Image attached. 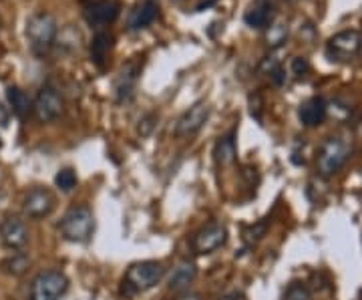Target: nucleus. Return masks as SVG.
<instances>
[{
    "mask_svg": "<svg viewBox=\"0 0 362 300\" xmlns=\"http://www.w3.org/2000/svg\"><path fill=\"white\" fill-rule=\"evenodd\" d=\"M0 26H2V21H0Z\"/></svg>",
    "mask_w": 362,
    "mask_h": 300,
    "instance_id": "nucleus-33",
    "label": "nucleus"
},
{
    "mask_svg": "<svg viewBox=\"0 0 362 300\" xmlns=\"http://www.w3.org/2000/svg\"><path fill=\"white\" fill-rule=\"evenodd\" d=\"M156 123H157V115L156 113H147V115H143L139 119V125H137V131H139V135L141 137H149L153 129H156Z\"/></svg>",
    "mask_w": 362,
    "mask_h": 300,
    "instance_id": "nucleus-25",
    "label": "nucleus"
},
{
    "mask_svg": "<svg viewBox=\"0 0 362 300\" xmlns=\"http://www.w3.org/2000/svg\"><path fill=\"white\" fill-rule=\"evenodd\" d=\"M266 230H268V222L264 220V222H259L256 224V226H252V228H247L246 240L247 242H258L259 238L266 234Z\"/></svg>",
    "mask_w": 362,
    "mask_h": 300,
    "instance_id": "nucleus-26",
    "label": "nucleus"
},
{
    "mask_svg": "<svg viewBox=\"0 0 362 300\" xmlns=\"http://www.w3.org/2000/svg\"><path fill=\"white\" fill-rule=\"evenodd\" d=\"M0 242L11 250L25 248L28 242V228L18 216H6L0 224Z\"/></svg>",
    "mask_w": 362,
    "mask_h": 300,
    "instance_id": "nucleus-12",
    "label": "nucleus"
},
{
    "mask_svg": "<svg viewBox=\"0 0 362 300\" xmlns=\"http://www.w3.org/2000/svg\"><path fill=\"white\" fill-rule=\"evenodd\" d=\"M350 157V144L344 137H328L316 157V170L322 178H332L344 168Z\"/></svg>",
    "mask_w": 362,
    "mask_h": 300,
    "instance_id": "nucleus-4",
    "label": "nucleus"
},
{
    "mask_svg": "<svg viewBox=\"0 0 362 300\" xmlns=\"http://www.w3.org/2000/svg\"><path fill=\"white\" fill-rule=\"evenodd\" d=\"M69 290V278L61 270H45L30 284V300H61Z\"/></svg>",
    "mask_w": 362,
    "mask_h": 300,
    "instance_id": "nucleus-5",
    "label": "nucleus"
},
{
    "mask_svg": "<svg viewBox=\"0 0 362 300\" xmlns=\"http://www.w3.org/2000/svg\"><path fill=\"white\" fill-rule=\"evenodd\" d=\"M175 300H202V294L192 292V290H185V292H180V296Z\"/></svg>",
    "mask_w": 362,
    "mask_h": 300,
    "instance_id": "nucleus-29",
    "label": "nucleus"
},
{
    "mask_svg": "<svg viewBox=\"0 0 362 300\" xmlns=\"http://www.w3.org/2000/svg\"><path fill=\"white\" fill-rule=\"evenodd\" d=\"M165 275V268L161 262L156 260H143L131 264L129 270L123 276V287L121 292L127 294V296H135V294H141L147 292L151 288H156L161 278Z\"/></svg>",
    "mask_w": 362,
    "mask_h": 300,
    "instance_id": "nucleus-1",
    "label": "nucleus"
},
{
    "mask_svg": "<svg viewBox=\"0 0 362 300\" xmlns=\"http://www.w3.org/2000/svg\"><path fill=\"white\" fill-rule=\"evenodd\" d=\"M121 14L119 0H93L85 6V18L93 26H107L115 23Z\"/></svg>",
    "mask_w": 362,
    "mask_h": 300,
    "instance_id": "nucleus-11",
    "label": "nucleus"
},
{
    "mask_svg": "<svg viewBox=\"0 0 362 300\" xmlns=\"http://www.w3.org/2000/svg\"><path fill=\"white\" fill-rule=\"evenodd\" d=\"M216 2H218V0H204V2H199V4H197V13H202L204 8H209V6L216 4Z\"/></svg>",
    "mask_w": 362,
    "mask_h": 300,
    "instance_id": "nucleus-30",
    "label": "nucleus"
},
{
    "mask_svg": "<svg viewBox=\"0 0 362 300\" xmlns=\"http://www.w3.org/2000/svg\"><path fill=\"white\" fill-rule=\"evenodd\" d=\"M33 113L40 123H51L54 119L61 117L63 113V99L57 89L52 87H42L37 93V99L33 103Z\"/></svg>",
    "mask_w": 362,
    "mask_h": 300,
    "instance_id": "nucleus-8",
    "label": "nucleus"
},
{
    "mask_svg": "<svg viewBox=\"0 0 362 300\" xmlns=\"http://www.w3.org/2000/svg\"><path fill=\"white\" fill-rule=\"evenodd\" d=\"M6 101L18 119H26L33 111V101L28 99V95L21 87H8L6 89Z\"/></svg>",
    "mask_w": 362,
    "mask_h": 300,
    "instance_id": "nucleus-20",
    "label": "nucleus"
},
{
    "mask_svg": "<svg viewBox=\"0 0 362 300\" xmlns=\"http://www.w3.org/2000/svg\"><path fill=\"white\" fill-rule=\"evenodd\" d=\"M226 242H228V228L220 222H211L192 238V248L195 254H211L220 250Z\"/></svg>",
    "mask_w": 362,
    "mask_h": 300,
    "instance_id": "nucleus-7",
    "label": "nucleus"
},
{
    "mask_svg": "<svg viewBox=\"0 0 362 300\" xmlns=\"http://www.w3.org/2000/svg\"><path fill=\"white\" fill-rule=\"evenodd\" d=\"M362 49V37L358 30H342L330 37L326 45V54L330 61H349L356 57Z\"/></svg>",
    "mask_w": 362,
    "mask_h": 300,
    "instance_id": "nucleus-6",
    "label": "nucleus"
},
{
    "mask_svg": "<svg viewBox=\"0 0 362 300\" xmlns=\"http://www.w3.org/2000/svg\"><path fill=\"white\" fill-rule=\"evenodd\" d=\"M270 79L276 83V85H284V81H286V75H284V69H282V65L278 67L274 73L270 75Z\"/></svg>",
    "mask_w": 362,
    "mask_h": 300,
    "instance_id": "nucleus-28",
    "label": "nucleus"
},
{
    "mask_svg": "<svg viewBox=\"0 0 362 300\" xmlns=\"http://www.w3.org/2000/svg\"><path fill=\"white\" fill-rule=\"evenodd\" d=\"M26 40H28V47L33 49L35 54H47L51 51L57 35H59V26L54 16L49 13H37L33 14L28 21H26Z\"/></svg>",
    "mask_w": 362,
    "mask_h": 300,
    "instance_id": "nucleus-2",
    "label": "nucleus"
},
{
    "mask_svg": "<svg viewBox=\"0 0 362 300\" xmlns=\"http://www.w3.org/2000/svg\"><path fill=\"white\" fill-rule=\"evenodd\" d=\"M284 300H312V294L304 284H290L286 290Z\"/></svg>",
    "mask_w": 362,
    "mask_h": 300,
    "instance_id": "nucleus-24",
    "label": "nucleus"
},
{
    "mask_svg": "<svg viewBox=\"0 0 362 300\" xmlns=\"http://www.w3.org/2000/svg\"><path fill=\"white\" fill-rule=\"evenodd\" d=\"M111 49H113V37L109 33H97L90 40V61L97 67H105Z\"/></svg>",
    "mask_w": 362,
    "mask_h": 300,
    "instance_id": "nucleus-19",
    "label": "nucleus"
},
{
    "mask_svg": "<svg viewBox=\"0 0 362 300\" xmlns=\"http://www.w3.org/2000/svg\"><path fill=\"white\" fill-rule=\"evenodd\" d=\"M139 73H141V65L137 61H131V63H127V65L119 71L115 81V97L119 103L129 101L131 97H133Z\"/></svg>",
    "mask_w": 362,
    "mask_h": 300,
    "instance_id": "nucleus-13",
    "label": "nucleus"
},
{
    "mask_svg": "<svg viewBox=\"0 0 362 300\" xmlns=\"http://www.w3.org/2000/svg\"><path fill=\"white\" fill-rule=\"evenodd\" d=\"M77 173L71 170V168H63V170L57 171V175H54V185L61 190V192H73L75 188H77Z\"/></svg>",
    "mask_w": 362,
    "mask_h": 300,
    "instance_id": "nucleus-23",
    "label": "nucleus"
},
{
    "mask_svg": "<svg viewBox=\"0 0 362 300\" xmlns=\"http://www.w3.org/2000/svg\"><path fill=\"white\" fill-rule=\"evenodd\" d=\"M59 228L66 242L87 244L95 232V216L87 206H75L63 216Z\"/></svg>",
    "mask_w": 362,
    "mask_h": 300,
    "instance_id": "nucleus-3",
    "label": "nucleus"
},
{
    "mask_svg": "<svg viewBox=\"0 0 362 300\" xmlns=\"http://www.w3.org/2000/svg\"><path fill=\"white\" fill-rule=\"evenodd\" d=\"M272 21H274V8L268 0H254L244 13V23L250 28L266 30L272 25Z\"/></svg>",
    "mask_w": 362,
    "mask_h": 300,
    "instance_id": "nucleus-15",
    "label": "nucleus"
},
{
    "mask_svg": "<svg viewBox=\"0 0 362 300\" xmlns=\"http://www.w3.org/2000/svg\"><path fill=\"white\" fill-rule=\"evenodd\" d=\"M159 16V4L156 0H143L139 2L129 14V21H127V28L129 30H141L147 28L149 25L156 23V18Z\"/></svg>",
    "mask_w": 362,
    "mask_h": 300,
    "instance_id": "nucleus-16",
    "label": "nucleus"
},
{
    "mask_svg": "<svg viewBox=\"0 0 362 300\" xmlns=\"http://www.w3.org/2000/svg\"><path fill=\"white\" fill-rule=\"evenodd\" d=\"M28 266H30V258H28L26 254H23V252H16L11 258L4 260L6 272L13 276H23L26 270H28Z\"/></svg>",
    "mask_w": 362,
    "mask_h": 300,
    "instance_id": "nucleus-22",
    "label": "nucleus"
},
{
    "mask_svg": "<svg viewBox=\"0 0 362 300\" xmlns=\"http://www.w3.org/2000/svg\"><path fill=\"white\" fill-rule=\"evenodd\" d=\"M286 37H288V26L284 23H272L266 28V45L270 49H278L280 45H284Z\"/></svg>",
    "mask_w": 362,
    "mask_h": 300,
    "instance_id": "nucleus-21",
    "label": "nucleus"
},
{
    "mask_svg": "<svg viewBox=\"0 0 362 300\" xmlns=\"http://www.w3.org/2000/svg\"><path fill=\"white\" fill-rule=\"evenodd\" d=\"M197 278V266L192 262H181L180 266L171 272L168 280V288L171 292H185Z\"/></svg>",
    "mask_w": 362,
    "mask_h": 300,
    "instance_id": "nucleus-17",
    "label": "nucleus"
},
{
    "mask_svg": "<svg viewBox=\"0 0 362 300\" xmlns=\"http://www.w3.org/2000/svg\"><path fill=\"white\" fill-rule=\"evenodd\" d=\"M235 156H238V149H235V139H233V133L230 135H223L216 142V147H214V159L220 168H228L235 161Z\"/></svg>",
    "mask_w": 362,
    "mask_h": 300,
    "instance_id": "nucleus-18",
    "label": "nucleus"
},
{
    "mask_svg": "<svg viewBox=\"0 0 362 300\" xmlns=\"http://www.w3.org/2000/svg\"><path fill=\"white\" fill-rule=\"evenodd\" d=\"M0 149H2V137H0Z\"/></svg>",
    "mask_w": 362,
    "mask_h": 300,
    "instance_id": "nucleus-32",
    "label": "nucleus"
},
{
    "mask_svg": "<svg viewBox=\"0 0 362 300\" xmlns=\"http://www.w3.org/2000/svg\"><path fill=\"white\" fill-rule=\"evenodd\" d=\"M207 119H209V105L206 101H197L180 117L177 125H175V135L177 137H192L206 125Z\"/></svg>",
    "mask_w": 362,
    "mask_h": 300,
    "instance_id": "nucleus-10",
    "label": "nucleus"
},
{
    "mask_svg": "<svg viewBox=\"0 0 362 300\" xmlns=\"http://www.w3.org/2000/svg\"><path fill=\"white\" fill-rule=\"evenodd\" d=\"M308 71H310V63H308L306 57H296V59H292V73H294L296 77H304Z\"/></svg>",
    "mask_w": 362,
    "mask_h": 300,
    "instance_id": "nucleus-27",
    "label": "nucleus"
},
{
    "mask_svg": "<svg viewBox=\"0 0 362 300\" xmlns=\"http://www.w3.org/2000/svg\"><path fill=\"white\" fill-rule=\"evenodd\" d=\"M54 196H52L49 190L45 188H33L23 200V209L28 218L33 220H40V218H47L51 216L52 209H54Z\"/></svg>",
    "mask_w": 362,
    "mask_h": 300,
    "instance_id": "nucleus-9",
    "label": "nucleus"
},
{
    "mask_svg": "<svg viewBox=\"0 0 362 300\" xmlns=\"http://www.w3.org/2000/svg\"><path fill=\"white\" fill-rule=\"evenodd\" d=\"M328 115V105L322 97H310L298 109V119L304 127H318L322 125Z\"/></svg>",
    "mask_w": 362,
    "mask_h": 300,
    "instance_id": "nucleus-14",
    "label": "nucleus"
},
{
    "mask_svg": "<svg viewBox=\"0 0 362 300\" xmlns=\"http://www.w3.org/2000/svg\"><path fill=\"white\" fill-rule=\"evenodd\" d=\"M220 300H235V296H223V299H220Z\"/></svg>",
    "mask_w": 362,
    "mask_h": 300,
    "instance_id": "nucleus-31",
    "label": "nucleus"
}]
</instances>
